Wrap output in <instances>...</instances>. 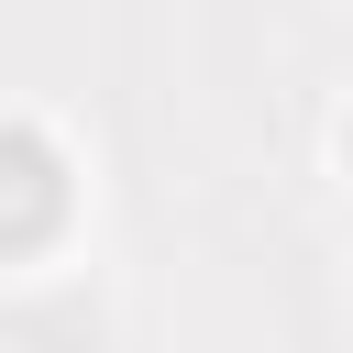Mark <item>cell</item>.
Segmentation results:
<instances>
[{
    "label": "cell",
    "instance_id": "6da1fadb",
    "mask_svg": "<svg viewBox=\"0 0 353 353\" xmlns=\"http://www.w3.org/2000/svg\"><path fill=\"white\" fill-rule=\"evenodd\" d=\"M66 199H77L66 154H55L33 121H0V265H11V254H44V243L66 232Z\"/></svg>",
    "mask_w": 353,
    "mask_h": 353
},
{
    "label": "cell",
    "instance_id": "7a4b0ae2",
    "mask_svg": "<svg viewBox=\"0 0 353 353\" xmlns=\"http://www.w3.org/2000/svg\"><path fill=\"white\" fill-rule=\"evenodd\" d=\"M342 165H353V121H342Z\"/></svg>",
    "mask_w": 353,
    "mask_h": 353
}]
</instances>
